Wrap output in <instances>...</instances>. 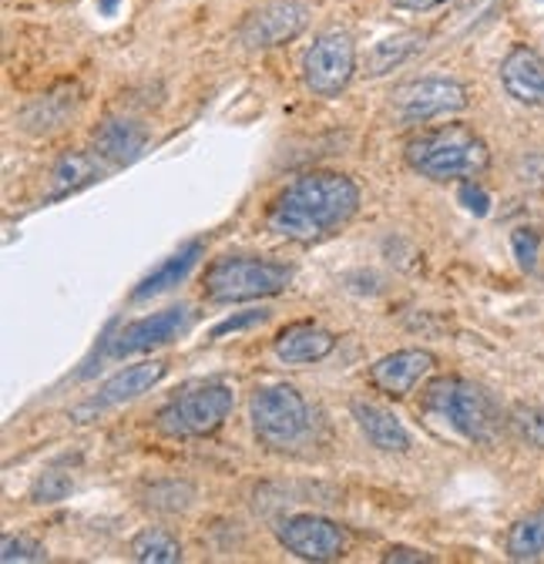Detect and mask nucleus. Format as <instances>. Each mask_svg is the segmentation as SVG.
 I'll return each mask as SVG.
<instances>
[{
    "label": "nucleus",
    "instance_id": "aec40b11",
    "mask_svg": "<svg viewBox=\"0 0 544 564\" xmlns=\"http://www.w3.org/2000/svg\"><path fill=\"white\" fill-rule=\"evenodd\" d=\"M101 175V155H88V152H72V155H64L54 169H51V178H47V202L54 198H67L72 192L85 188L88 182H95Z\"/></svg>",
    "mask_w": 544,
    "mask_h": 564
},
{
    "label": "nucleus",
    "instance_id": "c85d7f7f",
    "mask_svg": "<svg viewBox=\"0 0 544 564\" xmlns=\"http://www.w3.org/2000/svg\"><path fill=\"white\" fill-rule=\"evenodd\" d=\"M269 319V310H249V313H242V316H229V319H222L216 329H213V339H219V336H226V333H236V329H246V326H255V323H265Z\"/></svg>",
    "mask_w": 544,
    "mask_h": 564
},
{
    "label": "nucleus",
    "instance_id": "393cba45",
    "mask_svg": "<svg viewBox=\"0 0 544 564\" xmlns=\"http://www.w3.org/2000/svg\"><path fill=\"white\" fill-rule=\"evenodd\" d=\"M192 487L188 484H178V480H168V484H152L149 490V508L159 511V514H178V511H188L192 508Z\"/></svg>",
    "mask_w": 544,
    "mask_h": 564
},
{
    "label": "nucleus",
    "instance_id": "39448f33",
    "mask_svg": "<svg viewBox=\"0 0 544 564\" xmlns=\"http://www.w3.org/2000/svg\"><path fill=\"white\" fill-rule=\"evenodd\" d=\"M236 406L229 383H192L155 413V431L168 441H195L216 434Z\"/></svg>",
    "mask_w": 544,
    "mask_h": 564
},
{
    "label": "nucleus",
    "instance_id": "7c9ffc66",
    "mask_svg": "<svg viewBox=\"0 0 544 564\" xmlns=\"http://www.w3.org/2000/svg\"><path fill=\"white\" fill-rule=\"evenodd\" d=\"M460 202H464L470 212H478V216H488L491 198H488V192H481L474 182H464V188H460Z\"/></svg>",
    "mask_w": 544,
    "mask_h": 564
},
{
    "label": "nucleus",
    "instance_id": "ddd939ff",
    "mask_svg": "<svg viewBox=\"0 0 544 564\" xmlns=\"http://www.w3.org/2000/svg\"><path fill=\"white\" fill-rule=\"evenodd\" d=\"M168 373V364L165 360H145V364H134V367H124L118 370L111 380L101 383V390L78 410L81 413H95V410H108V406H121V403H131L145 397L149 390H155Z\"/></svg>",
    "mask_w": 544,
    "mask_h": 564
},
{
    "label": "nucleus",
    "instance_id": "5701e85b",
    "mask_svg": "<svg viewBox=\"0 0 544 564\" xmlns=\"http://www.w3.org/2000/svg\"><path fill=\"white\" fill-rule=\"evenodd\" d=\"M75 111V98H61V95H47L41 101H34L24 115H21V128L34 131V134H51L57 131L67 115Z\"/></svg>",
    "mask_w": 544,
    "mask_h": 564
},
{
    "label": "nucleus",
    "instance_id": "4468645a",
    "mask_svg": "<svg viewBox=\"0 0 544 564\" xmlns=\"http://www.w3.org/2000/svg\"><path fill=\"white\" fill-rule=\"evenodd\" d=\"M501 85L518 105L544 108V57L527 44L511 47L501 61Z\"/></svg>",
    "mask_w": 544,
    "mask_h": 564
},
{
    "label": "nucleus",
    "instance_id": "423d86ee",
    "mask_svg": "<svg viewBox=\"0 0 544 564\" xmlns=\"http://www.w3.org/2000/svg\"><path fill=\"white\" fill-rule=\"evenodd\" d=\"M252 434L269 451H293L313 431V413L303 393L290 383H265L249 400Z\"/></svg>",
    "mask_w": 544,
    "mask_h": 564
},
{
    "label": "nucleus",
    "instance_id": "2eb2a0df",
    "mask_svg": "<svg viewBox=\"0 0 544 564\" xmlns=\"http://www.w3.org/2000/svg\"><path fill=\"white\" fill-rule=\"evenodd\" d=\"M350 410H353V420H357L360 434L377 451H383V454H406V451L414 447L411 431L403 427V420L393 410H387V406H380L373 400H353Z\"/></svg>",
    "mask_w": 544,
    "mask_h": 564
},
{
    "label": "nucleus",
    "instance_id": "f257e3e1",
    "mask_svg": "<svg viewBox=\"0 0 544 564\" xmlns=\"http://www.w3.org/2000/svg\"><path fill=\"white\" fill-rule=\"evenodd\" d=\"M360 212V188L350 175L306 172L290 182L265 212V229L286 242L313 246L347 229Z\"/></svg>",
    "mask_w": 544,
    "mask_h": 564
},
{
    "label": "nucleus",
    "instance_id": "1a4fd4ad",
    "mask_svg": "<svg viewBox=\"0 0 544 564\" xmlns=\"http://www.w3.org/2000/svg\"><path fill=\"white\" fill-rule=\"evenodd\" d=\"M276 538L290 554H296L300 561H313V564L344 557L350 547L347 528H339L336 521L323 514H290L276 524Z\"/></svg>",
    "mask_w": 544,
    "mask_h": 564
},
{
    "label": "nucleus",
    "instance_id": "6e6552de",
    "mask_svg": "<svg viewBox=\"0 0 544 564\" xmlns=\"http://www.w3.org/2000/svg\"><path fill=\"white\" fill-rule=\"evenodd\" d=\"M357 75V44L347 31H323L303 54V85L316 98H336Z\"/></svg>",
    "mask_w": 544,
    "mask_h": 564
},
{
    "label": "nucleus",
    "instance_id": "a211bd4d",
    "mask_svg": "<svg viewBox=\"0 0 544 564\" xmlns=\"http://www.w3.org/2000/svg\"><path fill=\"white\" fill-rule=\"evenodd\" d=\"M424 47H427V34H421V31L393 34V37L373 44V51L363 57V75L367 78H383V75H390V70L403 67L406 61H414Z\"/></svg>",
    "mask_w": 544,
    "mask_h": 564
},
{
    "label": "nucleus",
    "instance_id": "6ab92c4d",
    "mask_svg": "<svg viewBox=\"0 0 544 564\" xmlns=\"http://www.w3.org/2000/svg\"><path fill=\"white\" fill-rule=\"evenodd\" d=\"M145 149V131L124 121V118H108L98 131H95V152L115 165H124L131 159H139V152Z\"/></svg>",
    "mask_w": 544,
    "mask_h": 564
},
{
    "label": "nucleus",
    "instance_id": "0eeeda50",
    "mask_svg": "<svg viewBox=\"0 0 544 564\" xmlns=\"http://www.w3.org/2000/svg\"><path fill=\"white\" fill-rule=\"evenodd\" d=\"M470 105V95L454 78H414L390 95V118L400 128L427 124L434 118H450Z\"/></svg>",
    "mask_w": 544,
    "mask_h": 564
},
{
    "label": "nucleus",
    "instance_id": "20e7f679",
    "mask_svg": "<svg viewBox=\"0 0 544 564\" xmlns=\"http://www.w3.org/2000/svg\"><path fill=\"white\" fill-rule=\"evenodd\" d=\"M296 269L262 256H222L202 275V296L206 303H252L280 296L293 286Z\"/></svg>",
    "mask_w": 544,
    "mask_h": 564
},
{
    "label": "nucleus",
    "instance_id": "dca6fc26",
    "mask_svg": "<svg viewBox=\"0 0 544 564\" xmlns=\"http://www.w3.org/2000/svg\"><path fill=\"white\" fill-rule=\"evenodd\" d=\"M272 349H276V357L290 367H309L329 357L336 349V336L319 323H290L272 339Z\"/></svg>",
    "mask_w": 544,
    "mask_h": 564
},
{
    "label": "nucleus",
    "instance_id": "cd10ccee",
    "mask_svg": "<svg viewBox=\"0 0 544 564\" xmlns=\"http://www.w3.org/2000/svg\"><path fill=\"white\" fill-rule=\"evenodd\" d=\"M511 246H514V256H518L521 269H534V262H537V232L518 229L511 236Z\"/></svg>",
    "mask_w": 544,
    "mask_h": 564
},
{
    "label": "nucleus",
    "instance_id": "412c9836",
    "mask_svg": "<svg viewBox=\"0 0 544 564\" xmlns=\"http://www.w3.org/2000/svg\"><path fill=\"white\" fill-rule=\"evenodd\" d=\"M128 554H131V561H139V564H178L182 561V544L165 528H145V531H139L131 538Z\"/></svg>",
    "mask_w": 544,
    "mask_h": 564
},
{
    "label": "nucleus",
    "instance_id": "b1692460",
    "mask_svg": "<svg viewBox=\"0 0 544 564\" xmlns=\"http://www.w3.org/2000/svg\"><path fill=\"white\" fill-rule=\"evenodd\" d=\"M511 427L527 447L544 451V406L541 403H518L511 410Z\"/></svg>",
    "mask_w": 544,
    "mask_h": 564
},
{
    "label": "nucleus",
    "instance_id": "7ed1b4c3",
    "mask_svg": "<svg viewBox=\"0 0 544 564\" xmlns=\"http://www.w3.org/2000/svg\"><path fill=\"white\" fill-rule=\"evenodd\" d=\"M424 410L440 416L454 434L470 444H494L501 434V406L498 400L474 380L440 377L424 393Z\"/></svg>",
    "mask_w": 544,
    "mask_h": 564
},
{
    "label": "nucleus",
    "instance_id": "bb28decb",
    "mask_svg": "<svg viewBox=\"0 0 544 564\" xmlns=\"http://www.w3.org/2000/svg\"><path fill=\"white\" fill-rule=\"evenodd\" d=\"M67 494H72V480H67L64 474H57V470H47V474H41L37 480H34V487H31V501L34 505H57V501H64Z\"/></svg>",
    "mask_w": 544,
    "mask_h": 564
},
{
    "label": "nucleus",
    "instance_id": "c756f323",
    "mask_svg": "<svg viewBox=\"0 0 544 564\" xmlns=\"http://www.w3.org/2000/svg\"><path fill=\"white\" fill-rule=\"evenodd\" d=\"M380 561H387V564H427V561H431V554H427V551H421V547L393 544V547H387V551L380 554Z\"/></svg>",
    "mask_w": 544,
    "mask_h": 564
},
{
    "label": "nucleus",
    "instance_id": "f3484780",
    "mask_svg": "<svg viewBox=\"0 0 544 564\" xmlns=\"http://www.w3.org/2000/svg\"><path fill=\"white\" fill-rule=\"evenodd\" d=\"M202 256H206V242H202V239H192V242L182 246L175 256H168L162 265H155V269L139 282V286L131 290V300H152V296H162V293L175 290L178 282L188 279V272L198 265Z\"/></svg>",
    "mask_w": 544,
    "mask_h": 564
},
{
    "label": "nucleus",
    "instance_id": "a878e982",
    "mask_svg": "<svg viewBox=\"0 0 544 564\" xmlns=\"http://www.w3.org/2000/svg\"><path fill=\"white\" fill-rule=\"evenodd\" d=\"M0 561L14 564V561H47V547L28 534H8L0 544Z\"/></svg>",
    "mask_w": 544,
    "mask_h": 564
},
{
    "label": "nucleus",
    "instance_id": "2f4dec72",
    "mask_svg": "<svg viewBox=\"0 0 544 564\" xmlns=\"http://www.w3.org/2000/svg\"><path fill=\"white\" fill-rule=\"evenodd\" d=\"M447 0H390V8L396 11H414V14H427V11H437Z\"/></svg>",
    "mask_w": 544,
    "mask_h": 564
},
{
    "label": "nucleus",
    "instance_id": "9d476101",
    "mask_svg": "<svg viewBox=\"0 0 544 564\" xmlns=\"http://www.w3.org/2000/svg\"><path fill=\"white\" fill-rule=\"evenodd\" d=\"M192 319H195V313L188 303H178V306H168L162 313L134 319L108 339V357L124 360V357H139V352H152L159 346H168L172 339L188 333Z\"/></svg>",
    "mask_w": 544,
    "mask_h": 564
},
{
    "label": "nucleus",
    "instance_id": "4be33fe9",
    "mask_svg": "<svg viewBox=\"0 0 544 564\" xmlns=\"http://www.w3.org/2000/svg\"><path fill=\"white\" fill-rule=\"evenodd\" d=\"M504 551L511 561H537L544 557V511H531L518 518L508 531Z\"/></svg>",
    "mask_w": 544,
    "mask_h": 564
},
{
    "label": "nucleus",
    "instance_id": "f03ea898",
    "mask_svg": "<svg viewBox=\"0 0 544 564\" xmlns=\"http://www.w3.org/2000/svg\"><path fill=\"white\" fill-rule=\"evenodd\" d=\"M403 162L411 172L431 182H474L488 172L491 149L470 124H437L417 131L403 145Z\"/></svg>",
    "mask_w": 544,
    "mask_h": 564
},
{
    "label": "nucleus",
    "instance_id": "9b49d317",
    "mask_svg": "<svg viewBox=\"0 0 544 564\" xmlns=\"http://www.w3.org/2000/svg\"><path fill=\"white\" fill-rule=\"evenodd\" d=\"M309 24V11L300 4V0H269V4L255 8L242 28H239V41L252 51H265V47H280L296 41Z\"/></svg>",
    "mask_w": 544,
    "mask_h": 564
},
{
    "label": "nucleus",
    "instance_id": "f8f14e48",
    "mask_svg": "<svg viewBox=\"0 0 544 564\" xmlns=\"http://www.w3.org/2000/svg\"><path fill=\"white\" fill-rule=\"evenodd\" d=\"M437 360L431 349H421V346H406V349H393L387 357H380L367 380L377 393L390 397V400H403L411 397L431 373H434Z\"/></svg>",
    "mask_w": 544,
    "mask_h": 564
}]
</instances>
